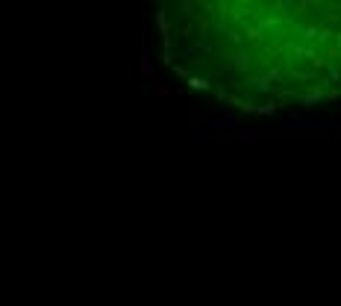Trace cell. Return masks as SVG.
Wrapping results in <instances>:
<instances>
[{
	"mask_svg": "<svg viewBox=\"0 0 341 306\" xmlns=\"http://www.w3.org/2000/svg\"><path fill=\"white\" fill-rule=\"evenodd\" d=\"M171 71H174L180 80H188V77H191V74H188V68H182V65H171Z\"/></svg>",
	"mask_w": 341,
	"mask_h": 306,
	"instance_id": "cell-10",
	"label": "cell"
},
{
	"mask_svg": "<svg viewBox=\"0 0 341 306\" xmlns=\"http://www.w3.org/2000/svg\"><path fill=\"white\" fill-rule=\"evenodd\" d=\"M156 27H159L162 39H168V36L174 33V27H171V21H168V15H165V12H156Z\"/></svg>",
	"mask_w": 341,
	"mask_h": 306,
	"instance_id": "cell-7",
	"label": "cell"
},
{
	"mask_svg": "<svg viewBox=\"0 0 341 306\" xmlns=\"http://www.w3.org/2000/svg\"><path fill=\"white\" fill-rule=\"evenodd\" d=\"M209 53H212V47H209L206 42H194L191 47H182V50H180V56H182V59L194 56V62H206V56H209Z\"/></svg>",
	"mask_w": 341,
	"mask_h": 306,
	"instance_id": "cell-5",
	"label": "cell"
},
{
	"mask_svg": "<svg viewBox=\"0 0 341 306\" xmlns=\"http://www.w3.org/2000/svg\"><path fill=\"white\" fill-rule=\"evenodd\" d=\"M238 132V124H235V118H232V112H224V115H215V118H206L203 124L197 127V130L188 132V141L191 144H197V141H203L209 138L212 132Z\"/></svg>",
	"mask_w": 341,
	"mask_h": 306,
	"instance_id": "cell-1",
	"label": "cell"
},
{
	"mask_svg": "<svg viewBox=\"0 0 341 306\" xmlns=\"http://www.w3.org/2000/svg\"><path fill=\"white\" fill-rule=\"evenodd\" d=\"M276 141H288V144H326L329 132H282V135H276Z\"/></svg>",
	"mask_w": 341,
	"mask_h": 306,
	"instance_id": "cell-3",
	"label": "cell"
},
{
	"mask_svg": "<svg viewBox=\"0 0 341 306\" xmlns=\"http://www.w3.org/2000/svg\"><path fill=\"white\" fill-rule=\"evenodd\" d=\"M162 65H174V50H165L162 53Z\"/></svg>",
	"mask_w": 341,
	"mask_h": 306,
	"instance_id": "cell-12",
	"label": "cell"
},
{
	"mask_svg": "<svg viewBox=\"0 0 341 306\" xmlns=\"http://www.w3.org/2000/svg\"><path fill=\"white\" fill-rule=\"evenodd\" d=\"M279 127L282 130H312V132H326L332 130V121L329 118H297V115H285L282 121H279Z\"/></svg>",
	"mask_w": 341,
	"mask_h": 306,
	"instance_id": "cell-2",
	"label": "cell"
},
{
	"mask_svg": "<svg viewBox=\"0 0 341 306\" xmlns=\"http://www.w3.org/2000/svg\"><path fill=\"white\" fill-rule=\"evenodd\" d=\"M320 97H323V91H320V88L309 91V94H300V100H303V103H318Z\"/></svg>",
	"mask_w": 341,
	"mask_h": 306,
	"instance_id": "cell-9",
	"label": "cell"
},
{
	"mask_svg": "<svg viewBox=\"0 0 341 306\" xmlns=\"http://www.w3.org/2000/svg\"><path fill=\"white\" fill-rule=\"evenodd\" d=\"M185 86L194 88V91H209V88H212V83H209V80H203V77H188V80H185Z\"/></svg>",
	"mask_w": 341,
	"mask_h": 306,
	"instance_id": "cell-8",
	"label": "cell"
},
{
	"mask_svg": "<svg viewBox=\"0 0 341 306\" xmlns=\"http://www.w3.org/2000/svg\"><path fill=\"white\" fill-rule=\"evenodd\" d=\"M138 77H144L147 83H159L156 68H153V59H150V53H147V50H141V56H138Z\"/></svg>",
	"mask_w": 341,
	"mask_h": 306,
	"instance_id": "cell-4",
	"label": "cell"
},
{
	"mask_svg": "<svg viewBox=\"0 0 341 306\" xmlns=\"http://www.w3.org/2000/svg\"><path fill=\"white\" fill-rule=\"evenodd\" d=\"M250 68V56L247 50H232L227 59V71H247Z\"/></svg>",
	"mask_w": 341,
	"mask_h": 306,
	"instance_id": "cell-6",
	"label": "cell"
},
{
	"mask_svg": "<svg viewBox=\"0 0 341 306\" xmlns=\"http://www.w3.org/2000/svg\"><path fill=\"white\" fill-rule=\"evenodd\" d=\"M156 91H159L162 97H168V94H174V88H171V86H165V83H156Z\"/></svg>",
	"mask_w": 341,
	"mask_h": 306,
	"instance_id": "cell-11",
	"label": "cell"
}]
</instances>
